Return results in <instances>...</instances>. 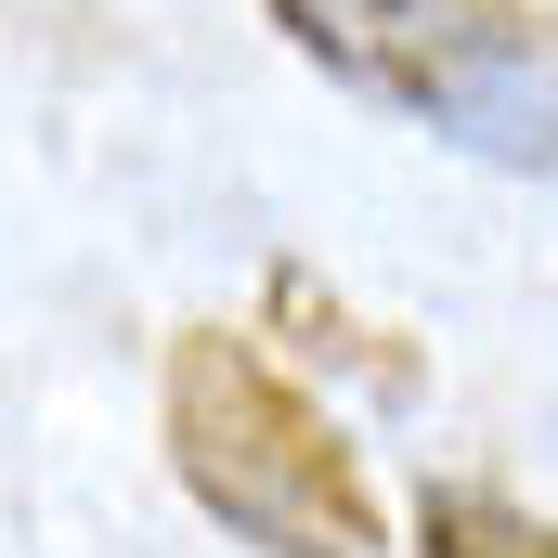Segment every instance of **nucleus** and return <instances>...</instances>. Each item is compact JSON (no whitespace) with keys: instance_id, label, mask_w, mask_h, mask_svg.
Returning a JSON list of instances; mask_svg holds the SVG:
<instances>
[{"instance_id":"nucleus-1","label":"nucleus","mask_w":558,"mask_h":558,"mask_svg":"<svg viewBox=\"0 0 558 558\" xmlns=\"http://www.w3.org/2000/svg\"><path fill=\"white\" fill-rule=\"evenodd\" d=\"M169 468L260 558H390L377 481L338 441V416L299 377H274L247 338H221V325L169 351Z\"/></svg>"},{"instance_id":"nucleus-2","label":"nucleus","mask_w":558,"mask_h":558,"mask_svg":"<svg viewBox=\"0 0 558 558\" xmlns=\"http://www.w3.org/2000/svg\"><path fill=\"white\" fill-rule=\"evenodd\" d=\"M274 26L338 92L494 169H558V65L520 0H274Z\"/></svg>"},{"instance_id":"nucleus-3","label":"nucleus","mask_w":558,"mask_h":558,"mask_svg":"<svg viewBox=\"0 0 558 558\" xmlns=\"http://www.w3.org/2000/svg\"><path fill=\"white\" fill-rule=\"evenodd\" d=\"M416 558H558V520L481 494V481H428L416 494Z\"/></svg>"}]
</instances>
